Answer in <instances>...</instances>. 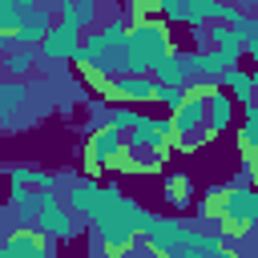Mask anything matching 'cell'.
<instances>
[{
  "label": "cell",
  "instance_id": "obj_25",
  "mask_svg": "<svg viewBox=\"0 0 258 258\" xmlns=\"http://www.w3.org/2000/svg\"><path fill=\"white\" fill-rule=\"evenodd\" d=\"M141 117H145V113H137V109H129V105H117V109L109 113V125H117V129L129 137V133L137 129V121H141Z\"/></svg>",
  "mask_w": 258,
  "mask_h": 258
},
{
  "label": "cell",
  "instance_id": "obj_13",
  "mask_svg": "<svg viewBox=\"0 0 258 258\" xmlns=\"http://www.w3.org/2000/svg\"><path fill=\"white\" fill-rule=\"evenodd\" d=\"M52 12L40 4V8H28V16H24V24H20V36H16V44L20 48H40L44 44V36L52 32Z\"/></svg>",
  "mask_w": 258,
  "mask_h": 258
},
{
  "label": "cell",
  "instance_id": "obj_26",
  "mask_svg": "<svg viewBox=\"0 0 258 258\" xmlns=\"http://www.w3.org/2000/svg\"><path fill=\"white\" fill-rule=\"evenodd\" d=\"M157 101H165V109H169V113H177L189 97H185V89H177V85H157Z\"/></svg>",
  "mask_w": 258,
  "mask_h": 258
},
{
  "label": "cell",
  "instance_id": "obj_23",
  "mask_svg": "<svg viewBox=\"0 0 258 258\" xmlns=\"http://www.w3.org/2000/svg\"><path fill=\"white\" fill-rule=\"evenodd\" d=\"M20 101H24V85L4 77V81H0V121H4V125L12 121V113H16V105H20Z\"/></svg>",
  "mask_w": 258,
  "mask_h": 258
},
{
  "label": "cell",
  "instance_id": "obj_2",
  "mask_svg": "<svg viewBox=\"0 0 258 258\" xmlns=\"http://www.w3.org/2000/svg\"><path fill=\"white\" fill-rule=\"evenodd\" d=\"M177 44H173V24L165 16L157 20H141V24H129V48H125V73H149L173 56Z\"/></svg>",
  "mask_w": 258,
  "mask_h": 258
},
{
  "label": "cell",
  "instance_id": "obj_3",
  "mask_svg": "<svg viewBox=\"0 0 258 258\" xmlns=\"http://www.w3.org/2000/svg\"><path fill=\"white\" fill-rule=\"evenodd\" d=\"M125 48H129V20H109L97 32H85L77 60L81 64H97L109 77L125 73Z\"/></svg>",
  "mask_w": 258,
  "mask_h": 258
},
{
  "label": "cell",
  "instance_id": "obj_14",
  "mask_svg": "<svg viewBox=\"0 0 258 258\" xmlns=\"http://www.w3.org/2000/svg\"><path fill=\"white\" fill-rule=\"evenodd\" d=\"M40 206H44V189H32V185H12L8 189V210L16 214L20 226H32Z\"/></svg>",
  "mask_w": 258,
  "mask_h": 258
},
{
  "label": "cell",
  "instance_id": "obj_24",
  "mask_svg": "<svg viewBox=\"0 0 258 258\" xmlns=\"http://www.w3.org/2000/svg\"><path fill=\"white\" fill-rule=\"evenodd\" d=\"M226 194H230V181H226V185H210V189H206V198H202V222H210V226L218 222V214L226 210Z\"/></svg>",
  "mask_w": 258,
  "mask_h": 258
},
{
  "label": "cell",
  "instance_id": "obj_7",
  "mask_svg": "<svg viewBox=\"0 0 258 258\" xmlns=\"http://www.w3.org/2000/svg\"><path fill=\"white\" fill-rule=\"evenodd\" d=\"M117 198H121V189H117V185H105V181H97V177H81V181H73L69 194H64L69 210H73L77 218H85V222H97L101 214H109Z\"/></svg>",
  "mask_w": 258,
  "mask_h": 258
},
{
  "label": "cell",
  "instance_id": "obj_27",
  "mask_svg": "<svg viewBox=\"0 0 258 258\" xmlns=\"http://www.w3.org/2000/svg\"><path fill=\"white\" fill-rule=\"evenodd\" d=\"M242 165H246V177L258 185V149H246L242 153Z\"/></svg>",
  "mask_w": 258,
  "mask_h": 258
},
{
  "label": "cell",
  "instance_id": "obj_19",
  "mask_svg": "<svg viewBox=\"0 0 258 258\" xmlns=\"http://www.w3.org/2000/svg\"><path fill=\"white\" fill-rule=\"evenodd\" d=\"M222 85L230 89V97H234V101H238L242 109H246L250 101H258V89H254V77H250V73H242V69H234V73H230V77H226Z\"/></svg>",
  "mask_w": 258,
  "mask_h": 258
},
{
  "label": "cell",
  "instance_id": "obj_30",
  "mask_svg": "<svg viewBox=\"0 0 258 258\" xmlns=\"http://www.w3.org/2000/svg\"><path fill=\"white\" fill-rule=\"evenodd\" d=\"M254 258H258V246H254Z\"/></svg>",
  "mask_w": 258,
  "mask_h": 258
},
{
  "label": "cell",
  "instance_id": "obj_15",
  "mask_svg": "<svg viewBox=\"0 0 258 258\" xmlns=\"http://www.w3.org/2000/svg\"><path fill=\"white\" fill-rule=\"evenodd\" d=\"M153 81L157 85H177V89H185L189 81H194V69H189V52H173V56H165L157 69H153Z\"/></svg>",
  "mask_w": 258,
  "mask_h": 258
},
{
  "label": "cell",
  "instance_id": "obj_6",
  "mask_svg": "<svg viewBox=\"0 0 258 258\" xmlns=\"http://www.w3.org/2000/svg\"><path fill=\"white\" fill-rule=\"evenodd\" d=\"M185 97H189V93H185ZM169 121H173V149L194 153V149H202L210 137H218V133L210 129V105L198 101V97H189L177 113H169Z\"/></svg>",
  "mask_w": 258,
  "mask_h": 258
},
{
  "label": "cell",
  "instance_id": "obj_12",
  "mask_svg": "<svg viewBox=\"0 0 258 258\" xmlns=\"http://www.w3.org/2000/svg\"><path fill=\"white\" fill-rule=\"evenodd\" d=\"M81 40H85V32L77 28V24H69V20H60L56 16V24H52V32L44 36V44H40V56L44 60H77V52H81Z\"/></svg>",
  "mask_w": 258,
  "mask_h": 258
},
{
  "label": "cell",
  "instance_id": "obj_1",
  "mask_svg": "<svg viewBox=\"0 0 258 258\" xmlns=\"http://www.w3.org/2000/svg\"><path fill=\"white\" fill-rule=\"evenodd\" d=\"M89 230H93V242H97L101 258H133L137 246H141V230L133 226V198L129 194H121L109 214L89 222Z\"/></svg>",
  "mask_w": 258,
  "mask_h": 258
},
{
  "label": "cell",
  "instance_id": "obj_20",
  "mask_svg": "<svg viewBox=\"0 0 258 258\" xmlns=\"http://www.w3.org/2000/svg\"><path fill=\"white\" fill-rule=\"evenodd\" d=\"M258 149V101H250L242 109V129H238V153Z\"/></svg>",
  "mask_w": 258,
  "mask_h": 258
},
{
  "label": "cell",
  "instance_id": "obj_18",
  "mask_svg": "<svg viewBox=\"0 0 258 258\" xmlns=\"http://www.w3.org/2000/svg\"><path fill=\"white\" fill-rule=\"evenodd\" d=\"M60 20L77 24L81 32L93 28V20H97V0H64V4H60Z\"/></svg>",
  "mask_w": 258,
  "mask_h": 258
},
{
  "label": "cell",
  "instance_id": "obj_9",
  "mask_svg": "<svg viewBox=\"0 0 258 258\" xmlns=\"http://www.w3.org/2000/svg\"><path fill=\"white\" fill-rule=\"evenodd\" d=\"M0 258H52V238L36 226H12L0 242Z\"/></svg>",
  "mask_w": 258,
  "mask_h": 258
},
{
  "label": "cell",
  "instance_id": "obj_4",
  "mask_svg": "<svg viewBox=\"0 0 258 258\" xmlns=\"http://www.w3.org/2000/svg\"><path fill=\"white\" fill-rule=\"evenodd\" d=\"M254 226H258V185H254L250 177L230 181L226 210L218 214L214 230H222L230 242H242V238H250V234H254Z\"/></svg>",
  "mask_w": 258,
  "mask_h": 258
},
{
  "label": "cell",
  "instance_id": "obj_21",
  "mask_svg": "<svg viewBox=\"0 0 258 258\" xmlns=\"http://www.w3.org/2000/svg\"><path fill=\"white\" fill-rule=\"evenodd\" d=\"M32 64H36V52H32V48H12V52L4 56V77H8V81H20V77L32 73Z\"/></svg>",
  "mask_w": 258,
  "mask_h": 258
},
{
  "label": "cell",
  "instance_id": "obj_29",
  "mask_svg": "<svg viewBox=\"0 0 258 258\" xmlns=\"http://www.w3.org/2000/svg\"><path fill=\"white\" fill-rule=\"evenodd\" d=\"M153 4H157V8H161V16H165V12H169V8L177 4V0H153Z\"/></svg>",
  "mask_w": 258,
  "mask_h": 258
},
{
  "label": "cell",
  "instance_id": "obj_5",
  "mask_svg": "<svg viewBox=\"0 0 258 258\" xmlns=\"http://www.w3.org/2000/svg\"><path fill=\"white\" fill-rule=\"evenodd\" d=\"M125 145H129V137L117 129V125H97L89 137H85V145H81V169H85V177H97L101 169H113L117 165V157L125 153Z\"/></svg>",
  "mask_w": 258,
  "mask_h": 258
},
{
  "label": "cell",
  "instance_id": "obj_16",
  "mask_svg": "<svg viewBox=\"0 0 258 258\" xmlns=\"http://www.w3.org/2000/svg\"><path fill=\"white\" fill-rule=\"evenodd\" d=\"M206 105H210V129H214V133H226V129H230V121H234V105H238V101L230 97V89L222 85Z\"/></svg>",
  "mask_w": 258,
  "mask_h": 258
},
{
  "label": "cell",
  "instance_id": "obj_8",
  "mask_svg": "<svg viewBox=\"0 0 258 258\" xmlns=\"http://www.w3.org/2000/svg\"><path fill=\"white\" fill-rule=\"evenodd\" d=\"M129 149L169 157V153H173V121H169V117H141L137 129L129 133Z\"/></svg>",
  "mask_w": 258,
  "mask_h": 258
},
{
  "label": "cell",
  "instance_id": "obj_10",
  "mask_svg": "<svg viewBox=\"0 0 258 258\" xmlns=\"http://www.w3.org/2000/svg\"><path fill=\"white\" fill-rule=\"evenodd\" d=\"M36 230H44L52 242H69L73 234H77V214L69 210V202H60L56 198V189L52 194H44V206H40V214H36V222H32Z\"/></svg>",
  "mask_w": 258,
  "mask_h": 258
},
{
  "label": "cell",
  "instance_id": "obj_28",
  "mask_svg": "<svg viewBox=\"0 0 258 258\" xmlns=\"http://www.w3.org/2000/svg\"><path fill=\"white\" fill-rule=\"evenodd\" d=\"M202 258H242V254L234 250V242H222V246H214V250H206Z\"/></svg>",
  "mask_w": 258,
  "mask_h": 258
},
{
  "label": "cell",
  "instance_id": "obj_11",
  "mask_svg": "<svg viewBox=\"0 0 258 258\" xmlns=\"http://www.w3.org/2000/svg\"><path fill=\"white\" fill-rule=\"evenodd\" d=\"M105 101H113V105H149V101H157V81L149 73H121V77L109 81Z\"/></svg>",
  "mask_w": 258,
  "mask_h": 258
},
{
  "label": "cell",
  "instance_id": "obj_22",
  "mask_svg": "<svg viewBox=\"0 0 258 258\" xmlns=\"http://www.w3.org/2000/svg\"><path fill=\"white\" fill-rule=\"evenodd\" d=\"M8 181L12 185H32V189H44V194H52L56 189V177L52 173H40V169H8Z\"/></svg>",
  "mask_w": 258,
  "mask_h": 258
},
{
  "label": "cell",
  "instance_id": "obj_17",
  "mask_svg": "<svg viewBox=\"0 0 258 258\" xmlns=\"http://www.w3.org/2000/svg\"><path fill=\"white\" fill-rule=\"evenodd\" d=\"M165 202H169L173 210L194 206V177H189V173H169V177H165Z\"/></svg>",
  "mask_w": 258,
  "mask_h": 258
}]
</instances>
